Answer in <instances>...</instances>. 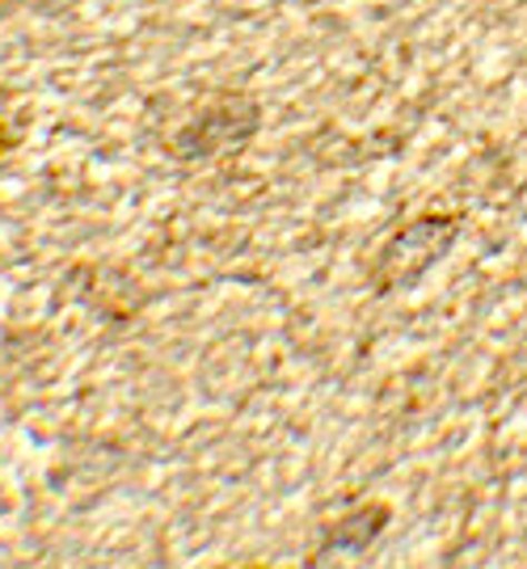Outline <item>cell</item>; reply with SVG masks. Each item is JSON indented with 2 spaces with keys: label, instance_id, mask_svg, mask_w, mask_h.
I'll list each match as a JSON object with an SVG mask.
<instances>
[{
  "label": "cell",
  "instance_id": "6da1fadb",
  "mask_svg": "<svg viewBox=\"0 0 527 569\" xmlns=\"http://www.w3.org/2000/svg\"><path fill=\"white\" fill-rule=\"evenodd\" d=\"M456 237H460V216H418L392 232V241L376 253V266L367 279L380 296L418 287V279L456 244Z\"/></svg>",
  "mask_w": 527,
  "mask_h": 569
},
{
  "label": "cell",
  "instance_id": "7a4b0ae2",
  "mask_svg": "<svg viewBox=\"0 0 527 569\" xmlns=\"http://www.w3.org/2000/svg\"><path fill=\"white\" fill-rule=\"evenodd\" d=\"M258 122H262V110L249 93H223L173 136V157L178 161L237 157L258 136Z\"/></svg>",
  "mask_w": 527,
  "mask_h": 569
},
{
  "label": "cell",
  "instance_id": "3957f363",
  "mask_svg": "<svg viewBox=\"0 0 527 569\" xmlns=\"http://www.w3.org/2000/svg\"><path fill=\"white\" fill-rule=\"evenodd\" d=\"M388 519H392V510L385 502H367V507L350 510L342 515L334 528L325 531V552H367L376 540H380V531L388 528Z\"/></svg>",
  "mask_w": 527,
  "mask_h": 569
},
{
  "label": "cell",
  "instance_id": "277c9868",
  "mask_svg": "<svg viewBox=\"0 0 527 569\" xmlns=\"http://www.w3.org/2000/svg\"><path fill=\"white\" fill-rule=\"evenodd\" d=\"M9 143H13V140H9V131H4V119H0V157L9 152Z\"/></svg>",
  "mask_w": 527,
  "mask_h": 569
}]
</instances>
